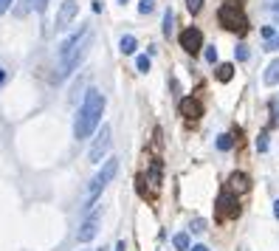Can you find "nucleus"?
Returning <instances> with one entry per match:
<instances>
[{"instance_id":"f257e3e1","label":"nucleus","mask_w":279,"mask_h":251,"mask_svg":"<svg viewBox=\"0 0 279 251\" xmlns=\"http://www.w3.org/2000/svg\"><path fill=\"white\" fill-rule=\"evenodd\" d=\"M102 113H104V96L99 91H88L85 102H82V107L76 110V119H73V135L76 138L93 135V130L102 122Z\"/></svg>"},{"instance_id":"f03ea898","label":"nucleus","mask_w":279,"mask_h":251,"mask_svg":"<svg viewBox=\"0 0 279 251\" xmlns=\"http://www.w3.org/2000/svg\"><path fill=\"white\" fill-rule=\"evenodd\" d=\"M217 20L226 31H234V34H245L248 31V17L240 9V3H223L217 12Z\"/></svg>"},{"instance_id":"7ed1b4c3","label":"nucleus","mask_w":279,"mask_h":251,"mask_svg":"<svg viewBox=\"0 0 279 251\" xmlns=\"http://www.w3.org/2000/svg\"><path fill=\"white\" fill-rule=\"evenodd\" d=\"M116 172H119V161H116V158H107V161H104V166L99 170V175L93 178L91 186H88V203H85L88 209H91L93 203H96V198L102 195V189L110 184V181H113V178H116Z\"/></svg>"},{"instance_id":"20e7f679","label":"nucleus","mask_w":279,"mask_h":251,"mask_svg":"<svg viewBox=\"0 0 279 251\" xmlns=\"http://www.w3.org/2000/svg\"><path fill=\"white\" fill-rule=\"evenodd\" d=\"M110 135H113L110 124H102V127H99V133L93 135L91 150H88V161H91V164H99V161L107 155V150H110Z\"/></svg>"},{"instance_id":"39448f33","label":"nucleus","mask_w":279,"mask_h":251,"mask_svg":"<svg viewBox=\"0 0 279 251\" xmlns=\"http://www.w3.org/2000/svg\"><path fill=\"white\" fill-rule=\"evenodd\" d=\"M217 217L220 220H234L240 217V203H237V195L226 189L223 195L217 198Z\"/></svg>"},{"instance_id":"423d86ee","label":"nucleus","mask_w":279,"mask_h":251,"mask_svg":"<svg viewBox=\"0 0 279 251\" xmlns=\"http://www.w3.org/2000/svg\"><path fill=\"white\" fill-rule=\"evenodd\" d=\"M181 48L192 57L203 48V31L198 29V25H189V29L181 31Z\"/></svg>"},{"instance_id":"0eeeda50","label":"nucleus","mask_w":279,"mask_h":251,"mask_svg":"<svg viewBox=\"0 0 279 251\" xmlns=\"http://www.w3.org/2000/svg\"><path fill=\"white\" fill-rule=\"evenodd\" d=\"M76 12H79V3H76V0H62L60 14H57V31H65L68 23L76 17Z\"/></svg>"},{"instance_id":"6e6552de","label":"nucleus","mask_w":279,"mask_h":251,"mask_svg":"<svg viewBox=\"0 0 279 251\" xmlns=\"http://www.w3.org/2000/svg\"><path fill=\"white\" fill-rule=\"evenodd\" d=\"M96 232H99V212L96 214H91L85 223H82V229H79V243H88V240H93L96 237Z\"/></svg>"},{"instance_id":"1a4fd4ad","label":"nucleus","mask_w":279,"mask_h":251,"mask_svg":"<svg viewBox=\"0 0 279 251\" xmlns=\"http://www.w3.org/2000/svg\"><path fill=\"white\" fill-rule=\"evenodd\" d=\"M181 116H186V119H201L203 116V104L198 102V99H192V96H186V99H181Z\"/></svg>"},{"instance_id":"9d476101","label":"nucleus","mask_w":279,"mask_h":251,"mask_svg":"<svg viewBox=\"0 0 279 251\" xmlns=\"http://www.w3.org/2000/svg\"><path fill=\"white\" fill-rule=\"evenodd\" d=\"M251 181L245 172H231L229 175V192H248Z\"/></svg>"},{"instance_id":"9b49d317","label":"nucleus","mask_w":279,"mask_h":251,"mask_svg":"<svg viewBox=\"0 0 279 251\" xmlns=\"http://www.w3.org/2000/svg\"><path fill=\"white\" fill-rule=\"evenodd\" d=\"M262 82H265V85H279V60H273L271 65L265 68V74H262Z\"/></svg>"},{"instance_id":"f8f14e48","label":"nucleus","mask_w":279,"mask_h":251,"mask_svg":"<svg viewBox=\"0 0 279 251\" xmlns=\"http://www.w3.org/2000/svg\"><path fill=\"white\" fill-rule=\"evenodd\" d=\"M214 76H217V82H231V76H234V65H231V62H223V65H217Z\"/></svg>"},{"instance_id":"ddd939ff","label":"nucleus","mask_w":279,"mask_h":251,"mask_svg":"<svg viewBox=\"0 0 279 251\" xmlns=\"http://www.w3.org/2000/svg\"><path fill=\"white\" fill-rule=\"evenodd\" d=\"M119 48H122V54H135V48H138V43H135L133 34H124L122 43H119Z\"/></svg>"},{"instance_id":"4468645a","label":"nucleus","mask_w":279,"mask_h":251,"mask_svg":"<svg viewBox=\"0 0 279 251\" xmlns=\"http://www.w3.org/2000/svg\"><path fill=\"white\" fill-rule=\"evenodd\" d=\"M172 245H175L178 251H189V234L186 232H178L175 237H172Z\"/></svg>"},{"instance_id":"2eb2a0df","label":"nucleus","mask_w":279,"mask_h":251,"mask_svg":"<svg viewBox=\"0 0 279 251\" xmlns=\"http://www.w3.org/2000/svg\"><path fill=\"white\" fill-rule=\"evenodd\" d=\"M172 23H175V14H172V9H166L164 12V37H172Z\"/></svg>"},{"instance_id":"dca6fc26","label":"nucleus","mask_w":279,"mask_h":251,"mask_svg":"<svg viewBox=\"0 0 279 251\" xmlns=\"http://www.w3.org/2000/svg\"><path fill=\"white\" fill-rule=\"evenodd\" d=\"M231 147H234V138H231L229 133H223L217 138V150H223V153H226V150H231Z\"/></svg>"},{"instance_id":"f3484780","label":"nucleus","mask_w":279,"mask_h":251,"mask_svg":"<svg viewBox=\"0 0 279 251\" xmlns=\"http://www.w3.org/2000/svg\"><path fill=\"white\" fill-rule=\"evenodd\" d=\"M234 54H237V60H240V62H248L251 51H248V45H243V43H240V45L234 48Z\"/></svg>"},{"instance_id":"a211bd4d","label":"nucleus","mask_w":279,"mask_h":251,"mask_svg":"<svg viewBox=\"0 0 279 251\" xmlns=\"http://www.w3.org/2000/svg\"><path fill=\"white\" fill-rule=\"evenodd\" d=\"M189 232H192V234H203V232H206V220L194 217V220H192V226H189Z\"/></svg>"},{"instance_id":"6ab92c4d","label":"nucleus","mask_w":279,"mask_h":251,"mask_svg":"<svg viewBox=\"0 0 279 251\" xmlns=\"http://www.w3.org/2000/svg\"><path fill=\"white\" fill-rule=\"evenodd\" d=\"M29 6H31V12H40V14H43L45 9H48V0H29Z\"/></svg>"},{"instance_id":"aec40b11","label":"nucleus","mask_w":279,"mask_h":251,"mask_svg":"<svg viewBox=\"0 0 279 251\" xmlns=\"http://www.w3.org/2000/svg\"><path fill=\"white\" fill-rule=\"evenodd\" d=\"M152 9H155V0H141V3H138V12L141 14H150Z\"/></svg>"},{"instance_id":"412c9836","label":"nucleus","mask_w":279,"mask_h":251,"mask_svg":"<svg viewBox=\"0 0 279 251\" xmlns=\"http://www.w3.org/2000/svg\"><path fill=\"white\" fill-rule=\"evenodd\" d=\"M186 9H189L192 14H198V12L203 9V0H186Z\"/></svg>"},{"instance_id":"4be33fe9","label":"nucleus","mask_w":279,"mask_h":251,"mask_svg":"<svg viewBox=\"0 0 279 251\" xmlns=\"http://www.w3.org/2000/svg\"><path fill=\"white\" fill-rule=\"evenodd\" d=\"M135 65H138L141 74H147V71H150V57H138V60H135Z\"/></svg>"},{"instance_id":"5701e85b","label":"nucleus","mask_w":279,"mask_h":251,"mask_svg":"<svg viewBox=\"0 0 279 251\" xmlns=\"http://www.w3.org/2000/svg\"><path fill=\"white\" fill-rule=\"evenodd\" d=\"M206 62H212V65L217 62V48H214V45H209V48H206Z\"/></svg>"},{"instance_id":"b1692460","label":"nucleus","mask_w":279,"mask_h":251,"mask_svg":"<svg viewBox=\"0 0 279 251\" xmlns=\"http://www.w3.org/2000/svg\"><path fill=\"white\" fill-rule=\"evenodd\" d=\"M257 150H260V153H265V150H268V135H265V133L257 138Z\"/></svg>"},{"instance_id":"393cba45","label":"nucleus","mask_w":279,"mask_h":251,"mask_svg":"<svg viewBox=\"0 0 279 251\" xmlns=\"http://www.w3.org/2000/svg\"><path fill=\"white\" fill-rule=\"evenodd\" d=\"M265 51H279V34H276V37H271V40L265 43Z\"/></svg>"},{"instance_id":"a878e982","label":"nucleus","mask_w":279,"mask_h":251,"mask_svg":"<svg viewBox=\"0 0 279 251\" xmlns=\"http://www.w3.org/2000/svg\"><path fill=\"white\" fill-rule=\"evenodd\" d=\"M262 37H265V43L271 37H276V29H271V25H265V29H262Z\"/></svg>"},{"instance_id":"bb28decb","label":"nucleus","mask_w":279,"mask_h":251,"mask_svg":"<svg viewBox=\"0 0 279 251\" xmlns=\"http://www.w3.org/2000/svg\"><path fill=\"white\" fill-rule=\"evenodd\" d=\"M14 0H0V14H6L9 12V6H12Z\"/></svg>"},{"instance_id":"cd10ccee","label":"nucleus","mask_w":279,"mask_h":251,"mask_svg":"<svg viewBox=\"0 0 279 251\" xmlns=\"http://www.w3.org/2000/svg\"><path fill=\"white\" fill-rule=\"evenodd\" d=\"M268 9H271L273 14H279V0H273V3H268Z\"/></svg>"},{"instance_id":"c85d7f7f","label":"nucleus","mask_w":279,"mask_h":251,"mask_svg":"<svg viewBox=\"0 0 279 251\" xmlns=\"http://www.w3.org/2000/svg\"><path fill=\"white\" fill-rule=\"evenodd\" d=\"M189 251H209V248H206V245H192Z\"/></svg>"},{"instance_id":"c756f323","label":"nucleus","mask_w":279,"mask_h":251,"mask_svg":"<svg viewBox=\"0 0 279 251\" xmlns=\"http://www.w3.org/2000/svg\"><path fill=\"white\" fill-rule=\"evenodd\" d=\"M116 251H124V240H119V243H116Z\"/></svg>"},{"instance_id":"7c9ffc66","label":"nucleus","mask_w":279,"mask_h":251,"mask_svg":"<svg viewBox=\"0 0 279 251\" xmlns=\"http://www.w3.org/2000/svg\"><path fill=\"white\" fill-rule=\"evenodd\" d=\"M3 82H6V71H3V68H0V85H3Z\"/></svg>"},{"instance_id":"2f4dec72","label":"nucleus","mask_w":279,"mask_h":251,"mask_svg":"<svg viewBox=\"0 0 279 251\" xmlns=\"http://www.w3.org/2000/svg\"><path fill=\"white\" fill-rule=\"evenodd\" d=\"M273 214H276V220H279V201L273 203Z\"/></svg>"},{"instance_id":"473e14b6","label":"nucleus","mask_w":279,"mask_h":251,"mask_svg":"<svg viewBox=\"0 0 279 251\" xmlns=\"http://www.w3.org/2000/svg\"><path fill=\"white\" fill-rule=\"evenodd\" d=\"M273 124H279V110H276V116H273Z\"/></svg>"},{"instance_id":"72a5a7b5","label":"nucleus","mask_w":279,"mask_h":251,"mask_svg":"<svg viewBox=\"0 0 279 251\" xmlns=\"http://www.w3.org/2000/svg\"><path fill=\"white\" fill-rule=\"evenodd\" d=\"M119 3H127V0H119Z\"/></svg>"},{"instance_id":"f704fd0d","label":"nucleus","mask_w":279,"mask_h":251,"mask_svg":"<svg viewBox=\"0 0 279 251\" xmlns=\"http://www.w3.org/2000/svg\"><path fill=\"white\" fill-rule=\"evenodd\" d=\"M99 251H107V248H99Z\"/></svg>"}]
</instances>
